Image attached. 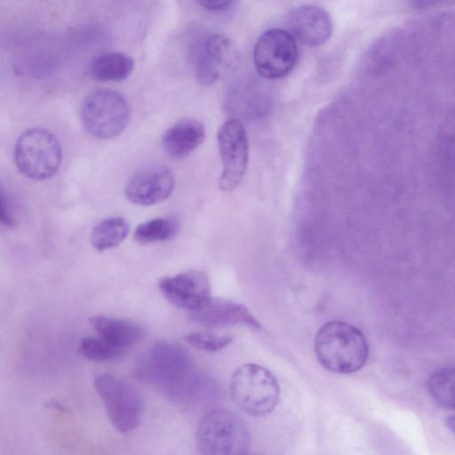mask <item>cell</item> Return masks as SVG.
<instances>
[{
  "label": "cell",
  "mask_w": 455,
  "mask_h": 455,
  "mask_svg": "<svg viewBox=\"0 0 455 455\" xmlns=\"http://www.w3.org/2000/svg\"><path fill=\"white\" fill-rule=\"evenodd\" d=\"M134 375L177 403L194 400L203 386L189 353L180 345L159 341L138 357Z\"/></svg>",
  "instance_id": "1"
},
{
  "label": "cell",
  "mask_w": 455,
  "mask_h": 455,
  "mask_svg": "<svg viewBox=\"0 0 455 455\" xmlns=\"http://www.w3.org/2000/svg\"><path fill=\"white\" fill-rule=\"evenodd\" d=\"M314 348L321 365L327 371L349 374L366 363L368 344L356 327L342 321H330L317 331Z\"/></svg>",
  "instance_id": "2"
},
{
  "label": "cell",
  "mask_w": 455,
  "mask_h": 455,
  "mask_svg": "<svg viewBox=\"0 0 455 455\" xmlns=\"http://www.w3.org/2000/svg\"><path fill=\"white\" fill-rule=\"evenodd\" d=\"M196 444L200 453L205 455H240L249 451L251 435L238 414L217 409L201 419L196 432Z\"/></svg>",
  "instance_id": "3"
},
{
  "label": "cell",
  "mask_w": 455,
  "mask_h": 455,
  "mask_svg": "<svg viewBox=\"0 0 455 455\" xmlns=\"http://www.w3.org/2000/svg\"><path fill=\"white\" fill-rule=\"evenodd\" d=\"M229 392L234 403L254 417L270 414L280 398V387L275 375L254 363L243 364L234 371Z\"/></svg>",
  "instance_id": "4"
},
{
  "label": "cell",
  "mask_w": 455,
  "mask_h": 455,
  "mask_svg": "<svg viewBox=\"0 0 455 455\" xmlns=\"http://www.w3.org/2000/svg\"><path fill=\"white\" fill-rule=\"evenodd\" d=\"M80 119L89 134L100 140H109L126 129L130 108L119 92L111 89H97L83 100Z\"/></svg>",
  "instance_id": "5"
},
{
  "label": "cell",
  "mask_w": 455,
  "mask_h": 455,
  "mask_svg": "<svg viewBox=\"0 0 455 455\" xmlns=\"http://www.w3.org/2000/svg\"><path fill=\"white\" fill-rule=\"evenodd\" d=\"M61 148L57 138L43 128H32L18 139L14 162L19 172L34 180L52 177L61 164Z\"/></svg>",
  "instance_id": "6"
},
{
  "label": "cell",
  "mask_w": 455,
  "mask_h": 455,
  "mask_svg": "<svg viewBox=\"0 0 455 455\" xmlns=\"http://www.w3.org/2000/svg\"><path fill=\"white\" fill-rule=\"evenodd\" d=\"M94 387L111 423L119 432H132L140 425L142 398L132 385L116 377L103 374L95 379Z\"/></svg>",
  "instance_id": "7"
},
{
  "label": "cell",
  "mask_w": 455,
  "mask_h": 455,
  "mask_svg": "<svg viewBox=\"0 0 455 455\" xmlns=\"http://www.w3.org/2000/svg\"><path fill=\"white\" fill-rule=\"evenodd\" d=\"M298 47L294 36L283 29L264 32L256 42L253 62L257 72L265 78L286 76L295 66Z\"/></svg>",
  "instance_id": "8"
},
{
  "label": "cell",
  "mask_w": 455,
  "mask_h": 455,
  "mask_svg": "<svg viewBox=\"0 0 455 455\" xmlns=\"http://www.w3.org/2000/svg\"><path fill=\"white\" fill-rule=\"evenodd\" d=\"M218 148L222 164L220 188L235 189L241 182L247 168L249 144L246 131L237 119H228L217 133Z\"/></svg>",
  "instance_id": "9"
},
{
  "label": "cell",
  "mask_w": 455,
  "mask_h": 455,
  "mask_svg": "<svg viewBox=\"0 0 455 455\" xmlns=\"http://www.w3.org/2000/svg\"><path fill=\"white\" fill-rule=\"evenodd\" d=\"M192 64L196 79L211 84L238 60L232 41L223 35L212 34L196 40L192 47Z\"/></svg>",
  "instance_id": "10"
},
{
  "label": "cell",
  "mask_w": 455,
  "mask_h": 455,
  "mask_svg": "<svg viewBox=\"0 0 455 455\" xmlns=\"http://www.w3.org/2000/svg\"><path fill=\"white\" fill-rule=\"evenodd\" d=\"M158 288L171 304L190 312L202 308L212 299L210 281L202 271L189 270L163 277Z\"/></svg>",
  "instance_id": "11"
},
{
  "label": "cell",
  "mask_w": 455,
  "mask_h": 455,
  "mask_svg": "<svg viewBox=\"0 0 455 455\" xmlns=\"http://www.w3.org/2000/svg\"><path fill=\"white\" fill-rule=\"evenodd\" d=\"M175 178L164 165L145 167L131 177L125 187L127 199L138 205H153L167 199L172 193Z\"/></svg>",
  "instance_id": "12"
},
{
  "label": "cell",
  "mask_w": 455,
  "mask_h": 455,
  "mask_svg": "<svg viewBox=\"0 0 455 455\" xmlns=\"http://www.w3.org/2000/svg\"><path fill=\"white\" fill-rule=\"evenodd\" d=\"M287 25L291 34L301 44L315 47L325 43L332 32L329 13L315 5H301L288 16Z\"/></svg>",
  "instance_id": "13"
},
{
  "label": "cell",
  "mask_w": 455,
  "mask_h": 455,
  "mask_svg": "<svg viewBox=\"0 0 455 455\" xmlns=\"http://www.w3.org/2000/svg\"><path fill=\"white\" fill-rule=\"evenodd\" d=\"M189 317L198 324L210 328L246 325L260 330L261 324L243 304L225 299H213L202 308L191 311Z\"/></svg>",
  "instance_id": "14"
},
{
  "label": "cell",
  "mask_w": 455,
  "mask_h": 455,
  "mask_svg": "<svg viewBox=\"0 0 455 455\" xmlns=\"http://www.w3.org/2000/svg\"><path fill=\"white\" fill-rule=\"evenodd\" d=\"M204 124L194 119L181 120L170 127L163 136V146L172 158L181 159L189 156L204 141Z\"/></svg>",
  "instance_id": "15"
},
{
  "label": "cell",
  "mask_w": 455,
  "mask_h": 455,
  "mask_svg": "<svg viewBox=\"0 0 455 455\" xmlns=\"http://www.w3.org/2000/svg\"><path fill=\"white\" fill-rule=\"evenodd\" d=\"M90 323L100 337L124 351L139 342L144 335L142 326L128 319L97 315L90 318Z\"/></svg>",
  "instance_id": "16"
},
{
  "label": "cell",
  "mask_w": 455,
  "mask_h": 455,
  "mask_svg": "<svg viewBox=\"0 0 455 455\" xmlns=\"http://www.w3.org/2000/svg\"><path fill=\"white\" fill-rule=\"evenodd\" d=\"M133 59L120 52L98 54L90 61V76L101 82H118L126 79L133 71Z\"/></svg>",
  "instance_id": "17"
},
{
  "label": "cell",
  "mask_w": 455,
  "mask_h": 455,
  "mask_svg": "<svg viewBox=\"0 0 455 455\" xmlns=\"http://www.w3.org/2000/svg\"><path fill=\"white\" fill-rule=\"evenodd\" d=\"M129 223L122 217H111L97 224L91 234V243L99 251L119 245L129 233Z\"/></svg>",
  "instance_id": "18"
},
{
  "label": "cell",
  "mask_w": 455,
  "mask_h": 455,
  "mask_svg": "<svg viewBox=\"0 0 455 455\" xmlns=\"http://www.w3.org/2000/svg\"><path fill=\"white\" fill-rule=\"evenodd\" d=\"M427 389L437 405L455 411V367H447L434 372L428 379Z\"/></svg>",
  "instance_id": "19"
},
{
  "label": "cell",
  "mask_w": 455,
  "mask_h": 455,
  "mask_svg": "<svg viewBox=\"0 0 455 455\" xmlns=\"http://www.w3.org/2000/svg\"><path fill=\"white\" fill-rule=\"evenodd\" d=\"M179 229L173 217L156 218L140 223L134 231V239L141 244L163 242L172 237Z\"/></svg>",
  "instance_id": "20"
},
{
  "label": "cell",
  "mask_w": 455,
  "mask_h": 455,
  "mask_svg": "<svg viewBox=\"0 0 455 455\" xmlns=\"http://www.w3.org/2000/svg\"><path fill=\"white\" fill-rule=\"evenodd\" d=\"M78 351L84 358L95 362L113 361L125 352L100 336L82 339Z\"/></svg>",
  "instance_id": "21"
},
{
  "label": "cell",
  "mask_w": 455,
  "mask_h": 455,
  "mask_svg": "<svg viewBox=\"0 0 455 455\" xmlns=\"http://www.w3.org/2000/svg\"><path fill=\"white\" fill-rule=\"evenodd\" d=\"M184 339L188 345L199 350L217 352L228 347L233 341V337L204 331H193L187 334Z\"/></svg>",
  "instance_id": "22"
},
{
  "label": "cell",
  "mask_w": 455,
  "mask_h": 455,
  "mask_svg": "<svg viewBox=\"0 0 455 455\" xmlns=\"http://www.w3.org/2000/svg\"><path fill=\"white\" fill-rule=\"evenodd\" d=\"M0 219L4 227L12 228L14 226L15 220L13 217L12 207L4 188H1L0 192Z\"/></svg>",
  "instance_id": "23"
},
{
  "label": "cell",
  "mask_w": 455,
  "mask_h": 455,
  "mask_svg": "<svg viewBox=\"0 0 455 455\" xmlns=\"http://www.w3.org/2000/svg\"><path fill=\"white\" fill-rule=\"evenodd\" d=\"M202 7L210 11H224L230 7L234 0H196Z\"/></svg>",
  "instance_id": "24"
},
{
  "label": "cell",
  "mask_w": 455,
  "mask_h": 455,
  "mask_svg": "<svg viewBox=\"0 0 455 455\" xmlns=\"http://www.w3.org/2000/svg\"><path fill=\"white\" fill-rule=\"evenodd\" d=\"M446 424L450 431L455 435V415L448 418Z\"/></svg>",
  "instance_id": "25"
}]
</instances>
